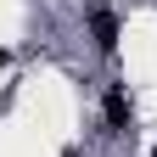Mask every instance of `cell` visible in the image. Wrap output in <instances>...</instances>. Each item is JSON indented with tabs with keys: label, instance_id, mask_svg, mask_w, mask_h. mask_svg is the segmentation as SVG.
Listing matches in <instances>:
<instances>
[{
	"label": "cell",
	"instance_id": "obj_1",
	"mask_svg": "<svg viewBox=\"0 0 157 157\" xmlns=\"http://www.w3.org/2000/svg\"><path fill=\"white\" fill-rule=\"evenodd\" d=\"M90 28H95V45H101V51L118 45V17L112 11H90Z\"/></svg>",
	"mask_w": 157,
	"mask_h": 157
},
{
	"label": "cell",
	"instance_id": "obj_2",
	"mask_svg": "<svg viewBox=\"0 0 157 157\" xmlns=\"http://www.w3.org/2000/svg\"><path fill=\"white\" fill-rule=\"evenodd\" d=\"M107 118H112V124H124V118H129V101H124V90H112V95H107Z\"/></svg>",
	"mask_w": 157,
	"mask_h": 157
}]
</instances>
